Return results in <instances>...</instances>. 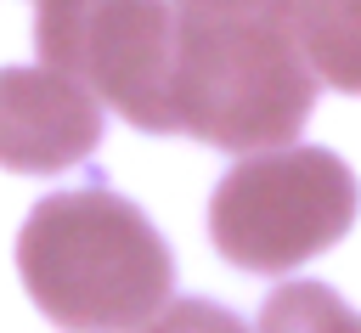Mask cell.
<instances>
[{
	"instance_id": "cell-3",
	"label": "cell",
	"mask_w": 361,
	"mask_h": 333,
	"mask_svg": "<svg viewBox=\"0 0 361 333\" xmlns=\"http://www.w3.org/2000/svg\"><path fill=\"white\" fill-rule=\"evenodd\" d=\"M361 209L350 164L327 147H259L209 198V237L237 271H293L327 254Z\"/></svg>"
},
{
	"instance_id": "cell-7",
	"label": "cell",
	"mask_w": 361,
	"mask_h": 333,
	"mask_svg": "<svg viewBox=\"0 0 361 333\" xmlns=\"http://www.w3.org/2000/svg\"><path fill=\"white\" fill-rule=\"evenodd\" d=\"M130 333H248V327H243V316H231L214 299H164Z\"/></svg>"
},
{
	"instance_id": "cell-6",
	"label": "cell",
	"mask_w": 361,
	"mask_h": 333,
	"mask_svg": "<svg viewBox=\"0 0 361 333\" xmlns=\"http://www.w3.org/2000/svg\"><path fill=\"white\" fill-rule=\"evenodd\" d=\"M293 40L316 85L361 96V0H293Z\"/></svg>"
},
{
	"instance_id": "cell-9",
	"label": "cell",
	"mask_w": 361,
	"mask_h": 333,
	"mask_svg": "<svg viewBox=\"0 0 361 333\" xmlns=\"http://www.w3.org/2000/svg\"><path fill=\"white\" fill-rule=\"evenodd\" d=\"M186 11H288L293 17V0H175Z\"/></svg>"
},
{
	"instance_id": "cell-8",
	"label": "cell",
	"mask_w": 361,
	"mask_h": 333,
	"mask_svg": "<svg viewBox=\"0 0 361 333\" xmlns=\"http://www.w3.org/2000/svg\"><path fill=\"white\" fill-rule=\"evenodd\" d=\"M90 0H34V45H39V62L56 56V45L68 40V28L79 23Z\"/></svg>"
},
{
	"instance_id": "cell-10",
	"label": "cell",
	"mask_w": 361,
	"mask_h": 333,
	"mask_svg": "<svg viewBox=\"0 0 361 333\" xmlns=\"http://www.w3.org/2000/svg\"><path fill=\"white\" fill-rule=\"evenodd\" d=\"M355 333H361V322H355Z\"/></svg>"
},
{
	"instance_id": "cell-4",
	"label": "cell",
	"mask_w": 361,
	"mask_h": 333,
	"mask_svg": "<svg viewBox=\"0 0 361 333\" xmlns=\"http://www.w3.org/2000/svg\"><path fill=\"white\" fill-rule=\"evenodd\" d=\"M169 0H90L45 68L90 85L96 102L147 135H169Z\"/></svg>"
},
{
	"instance_id": "cell-5",
	"label": "cell",
	"mask_w": 361,
	"mask_h": 333,
	"mask_svg": "<svg viewBox=\"0 0 361 333\" xmlns=\"http://www.w3.org/2000/svg\"><path fill=\"white\" fill-rule=\"evenodd\" d=\"M102 147V102L62 68H0V169L56 175Z\"/></svg>"
},
{
	"instance_id": "cell-2",
	"label": "cell",
	"mask_w": 361,
	"mask_h": 333,
	"mask_svg": "<svg viewBox=\"0 0 361 333\" xmlns=\"http://www.w3.org/2000/svg\"><path fill=\"white\" fill-rule=\"evenodd\" d=\"M17 277L62 333H130L169 299L175 260L130 198L113 186H68L28 209Z\"/></svg>"
},
{
	"instance_id": "cell-1",
	"label": "cell",
	"mask_w": 361,
	"mask_h": 333,
	"mask_svg": "<svg viewBox=\"0 0 361 333\" xmlns=\"http://www.w3.org/2000/svg\"><path fill=\"white\" fill-rule=\"evenodd\" d=\"M175 6V0H169ZM316 107V73L288 11H186L169 28V135L220 152L288 147Z\"/></svg>"
}]
</instances>
